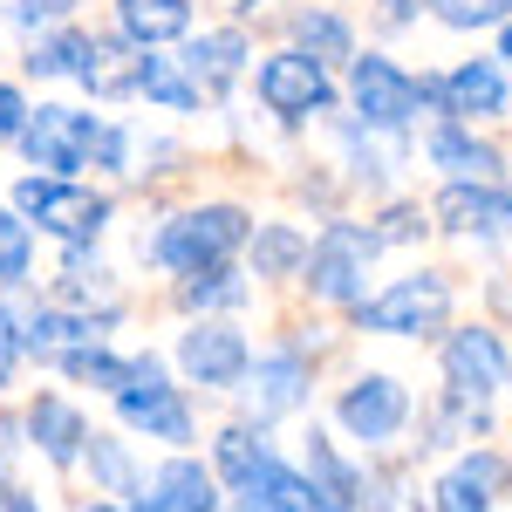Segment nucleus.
Masks as SVG:
<instances>
[{
    "instance_id": "nucleus-21",
    "label": "nucleus",
    "mask_w": 512,
    "mask_h": 512,
    "mask_svg": "<svg viewBox=\"0 0 512 512\" xmlns=\"http://www.w3.org/2000/svg\"><path fill=\"white\" fill-rule=\"evenodd\" d=\"M212 458H219V478H226L233 492L260 485V478L280 465L274 451H267V437L253 431V424H233V431H219V451H212Z\"/></svg>"
},
{
    "instance_id": "nucleus-15",
    "label": "nucleus",
    "mask_w": 512,
    "mask_h": 512,
    "mask_svg": "<svg viewBox=\"0 0 512 512\" xmlns=\"http://www.w3.org/2000/svg\"><path fill=\"white\" fill-rule=\"evenodd\" d=\"M431 164L451 171V185H499V171H506V158L478 137L472 123H444V130H431Z\"/></svg>"
},
{
    "instance_id": "nucleus-25",
    "label": "nucleus",
    "mask_w": 512,
    "mask_h": 512,
    "mask_svg": "<svg viewBox=\"0 0 512 512\" xmlns=\"http://www.w3.org/2000/svg\"><path fill=\"white\" fill-rule=\"evenodd\" d=\"M89 62H96V41L82 35V28H62V35L35 41V55H28L35 76H82Z\"/></svg>"
},
{
    "instance_id": "nucleus-31",
    "label": "nucleus",
    "mask_w": 512,
    "mask_h": 512,
    "mask_svg": "<svg viewBox=\"0 0 512 512\" xmlns=\"http://www.w3.org/2000/svg\"><path fill=\"white\" fill-rule=\"evenodd\" d=\"M28 260H35V239H28V226L0 205V280H28Z\"/></svg>"
},
{
    "instance_id": "nucleus-10",
    "label": "nucleus",
    "mask_w": 512,
    "mask_h": 512,
    "mask_svg": "<svg viewBox=\"0 0 512 512\" xmlns=\"http://www.w3.org/2000/svg\"><path fill=\"white\" fill-rule=\"evenodd\" d=\"M335 417H342V431H349L355 444H390V437L403 431V417H410V390H403L396 376H362V383L342 390Z\"/></svg>"
},
{
    "instance_id": "nucleus-17",
    "label": "nucleus",
    "mask_w": 512,
    "mask_h": 512,
    "mask_svg": "<svg viewBox=\"0 0 512 512\" xmlns=\"http://www.w3.org/2000/svg\"><path fill=\"white\" fill-rule=\"evenodd\" d=\"M506 110V69L499 62H458L444 76V117L472 123V117H499Z\"/></svg>"
},
{
    "instance_id": "nucleus-34",
    "label": "nucleus",
    "mask_w": 512,
    "mask_h": 512,
    "mask_svg": "<svg viewBox=\"0 0 512 512\" xmlns=\"http://www.w3.org/2000/svg\"><path fill=\"white\" fill-rule=\"evenodd\" d=\"M28 117H35V110L21 103V89H14V82H0V144H7V137L21 144V130H28Z\"/></svg>"
},
{
    "instance_id": "nucleus-1",
    "label": "nucleus",
    "mask_w": 512,
    "mask_h": 512,
    "mask_svg": "<svg viewBox=\"0 0 512 512\" xmlns=\"http://www.w3.org/2000/svg\"><path fill=\"white\" fill-rule=\"evenodd\" d=\"M239 239H246V212H239V205H192V212H178L144 253H151L158 267H171V274H205V267H226V260H233Z\"/></svg>"
},
{
    "instance_id": "nucleus-5",
    "label": "nucleus",
    "mask_w": 512,
    "mask_h": 512,
    "mask_svg": "<svg viewBox=\"0 0 512 512\" xmlns=\"http://www.w3.org/2000/svg\"><path fill=\"white\" fill-rule=\"evenodd\" d=\"M117 410L130 431H151L164 444H192V410H185V396L164 383L158 355H130V390L117 396Z\"/></svg>"
},
{
    "instance_id": "nucleus-12",
    "label": "nucleus",
    "mask_w": 512,
    "mask_h": 512,
    "mask_svg": "<svg viewBox=\"0 0 512 512\" xmlns=\"http://www.w3.org/2000/svg\"><path fill=\"white\" fill-rule=\"evenodd\" d=\"M246 383H253V390H246L253 424H274V417H287V410H301V396H308V383H315V369H308V355H301V349H274V355H260V369H253Z\"/></svg>"
},
{
    "instance_id": "nucleus-23",
    "label": "nucleus",
    "mask_w": 512,
    "mask_h": 512,
    "mask_svg": "<svg viewBox=\"0 0 512 512\" xmlns=\"http://www.w3.org/2000/svg\"><path fill=\"white\" fill-rule=\"evenodd\" d=\"M239 62H246V41H239V28L198 35V41H192V55H185V69H192L198 96H219V89L239 76Z\"/></svg>"
},
{
    "instance_id": "nucleus-26",
    "label": "nucleus",
    "mask_w": 512,
    "mask_h": 512,
    "mask_svg": "<svg viewBox=\"0 0 512 512\" xmlns=\"http://www.w3.org/2000/svg\"><path fill=\"white\" fill-rule=\"evenodd\" d=\"M294 35H301V55H315V62H349V21L342 14H328V7H315V14H301L294 21Z\"/></svg>"
},
{
    "instance_id": "nucleus-35",
    "label": "nucleus",
    "mask_w": 512,
    "mask_h": 512,
    "mask_svg": "<svg viewBox=\"0 0 512 512\" xmlns=\"http://www.w3.org/2000/svg\"><path fill=\"white\" fill-rule=\"evenodd\" d=\"M21 349H28V335H21V321L0 308V390L14 383V362H21Z\"/></svg>"
},
{
    "instance_id": "nucleus-7",
    "label": "nucleus",
    "mask_w": 512,
    "mask_h": 512,
    "mask_svg": "<svg viewBox=\"0 0 512 512\" xmlns=\"http://www.w3.org/2000/svg\"><path fill=\"white\" fill-rule=\"evenodd\" d=\"M444 315H451V287L437 274H410L383 287L376 301H355V321L376 335H424V328H444Z\"/></svg>"
},
{
    "instance_id": "nucleus-18",
    "label": "nucleus",
    "mask_w": 512,
    "mask_h": 512,
    "mask_svg": "<svg viewBox=\"0 0 512 512\" xmlns=\"http://www.w3.org/2000/svg\"><path fill=\"white\" fill-rule=\"evenodd\" d=\"M308 512H362V478L335 458V444L328 437H308Z\"/></svg>"
},
{
    "instance_id": "nucleus-32",
    "label": "nucleus",
    "mask_w": 512,
    "mask_h": 512,
    "mask_svg": "<svg viewBox=\"0 0 512 512\" xmlns=\"http://www.w3.org/2000/svg\"><path fill=\"white\" fill-rule=\"evenodd\" d=\"M512 0H431V14L444 28H492V21H506Z\"/></svg>"
},
{
    "instance_id": "nucleus-13",
    "label": "nucleus",
    "mask_w": 512,
    "mask_h": 512,
    "mask_svg": "<svg viewBox=\"0 0 512 512\" xmlns=\"http://www.w3.org/2000/svg\"><path fill=\"white\" fill-rule=\"evenodd\" d=\"M437 219H444L451 233L506 239L512 233V192L506 185H444V192H437Z\"/></svg>"
},
{
    "instance_id": "nucleus-37",
    "label": "nucleus",
    "mask_w": 512,
    "mask_h": 512,
    "mask_svg": "<svg viewBox=\"0 0 512 512\" xmlns=\"http://www.w3.org/2000/svg\"><path fill=\"white\" fill-rule=\"evenodd\" d=\"M0 512H41V506H35V492H21V485H7V492H0Z\"/></svg>"
},
{
    "instance_id": "nucleus-28",
    "label": "nucleus",
    "mask_w": 512,
    "mask_h": 512,
    "mask_svg": "<svg viewBox=\"0 0 512 512\" xmlns=\"http://www.w3.org/2000/svg\"><path fill=\"white\" fill-rule=\"evenodd\" d=\"M55 362H62L76 383H96V390H110V396L130 390V362H123V355H110L103 342H96V349H69V355H55Z\"/></svg>"
},
{
    "instance_id": "nucleus-11",
    "label": "nucleus",
    "mask_w": 512,
    "mask_h": 512,
    "mask_svg": "<svg viewBox=\"0 0 512 512\" xmlns=\"http://www.w3.org/2000/svg\"><path fill=\"white\" fill-rule=\"evenodd\" d=\"M444 376H451V396L465 403H485L492 390H506V349L492 328H458L444 335Z\"/></svg>"
},
{
    "instance_id": "nucleus-2",
    "label": "nucleus",
    "mask_w": 512,
    "mask_h": 512,
    "mask_svg": "<svg viewBox=\"0 0 512 512\" xmlns=\"http://www.w3.org/2000/svg\"><path fill=\"white\" fill-rule=\"evenodd\" d=\"M376 253H383L376 226H349V219H335V226H321L315 253H308V287H315L321 301L349 308L355 294H362V280H369V267H376Z\"/></svg>"
},
{
    "instance_id": "nucleus-40",
    "label": "nucleus",
    "mask_w": 512,
    "mask_h": 512,
    "mask_svg": "<svg viewBox=\"0 0 512 512\" xmlns=\"http://www.w3.org/2000/svg\"><path fill=\"white\" fill-rule=\"evenodd\" d=\"M0 492H7V485H0Z\"/></svg>"
},
{
    "instance_id": "nucleus-27",
    "label": "nucleus",
    "mask_w": 512,
    "mask_h": 512,
    "mask_svg": "<svg viewBox=\"0 0 512 512\" xmlns=\"http://www.w3.org/2000/svg\"><path fill=\"white\" fill-rule=\"evenodd\" d=\"M178 301H185L192 315H205V308H239V301H246V280H239L233 267H205V274H185Z\"/></svg>"
},
{
    "instance_id": "nucleus-22",
    "label": "nucleus",
    "mask_w": 512,
    "mask_h": 512,
    "mask_svg": "<svg viewBox=\"0 0 512 512\" xmlns=\"http://www.w3.org/2000/svg\"><path fill=\"white\" fill-rule=\"evenodd\" d=\"M144 69H151V48H103L96 41V62L82 69L89 96H144Z\"/></svg>"
},
{
    "instance_id": "nucleus-29",
    "label": "nucleus",
    "mask_w": 512,
    "mask_h": 512,
    "mask_svg": "<svg viewBox=\"0 0 512 512\" xmlns=\"http://www.w3.org/2000/svg\"><path fill=\"white\" fill-rule=\"evenodd\" d=\"M144 96H151V103H171V110H198V82L178 76V62H158V55H151V69H144Z\"/></svg>"
},
{
    "instance_id": "nucleus-20",
    "label": "nucleus",
    "mask_w": 512,
    "mask_h": 512,
    "mask_svg": "<svg viewBox=\"0 0 512 512\" xmlns=\"http://www.w3.org/2000/svg\"><path fill=\"white\" fill-rule=\"evenodd\" d=\"M117 28L130 35V48H158L192 28V7L185 0H117Z\"/></svg>"
},
{
    "instance_id": "nucleus-30",
    "label": "nucleus",
    "mask_w": 512,
    "mask_h": 512,
    "mask_svg": "<svg viewBox=\"0 0 512 512\" xmlns=\"http://www.w3.org/2000/svg\"><path fill=\"white\" fill-rule=\"evenodd\" d=\"M82 458H89V472L103 478L110 492H130V485H137V465H130V451H123L117 437H89V451H82Z\"/></svg>"
},
{
    "instance_id": "nucleus-4",
    "label": "nucleus",
    "mask_w": 512,
    "mask_h": 512,
    "mask_svg": "<svg viewBox=\"0 0 512 512\" xmlns=\"http://www.w3.org/2000/svg\"><path fill=\"white\" fill-rule=\"evenodd\" d=\"M349 96H355L362 130H403V123L424 110V82L403 76L390 55H362V62H349Z\"/></svg>"
},
{
    "instance_id": "nucleus-16",
    "label": "nucleus",
    "mask_w": 512,
    "mask_h": 512,
    "mask_svg": "<svg viewBox=\"0 0 512 512\" xmlns=\"http://www.w3.org/2000/svg\"><path fill=\"white\" fill-rule=\"evenodd\" d=\"M28 431H35V451L48 465H76L89 451V424H82V410L69 396H35L28 403Z\"/></svg>"
},
{
    "instance_id": "nucleus-24",
    "label": "nucleus",
    "mask_w": 512,
    "mask_h": 512,
    "mask_svg": "<svg viewBox=\"0 0 512 512\" xmlns=\"http://www.w3.org/2000/svg\"><path fill=\"white\" fill-rule=\"evenodd\" d=\"M308 253H315V246L294 233V226H260V233H253V274L260 280H287V274L308 267Z\"/></svg>"
},
{
    "instance_id": "nucleus-3",
    "label": "nucleus",
    "mask_w": 512,
    "mask_h": 512,
    "mask_svg": "<svg viewBox=\"0 0 512 512\" xmlns=\"http://www.w3.org/2000/svg\"><path fill=\"white\" fill-rule=\"evenodd\" d=\"M14 205L35 219L41 233L69 239V246L96 239V233H103V219H110V198L82 192V185H69V178H21V185H14Z\"/></svg>"
},
{
    "instance_id": "nucleus-8",
    "label": "nucleus",
    "mask_w": 512,
    "mask_h": 512,
    "mask_svg": "<svg viewBox=\"0 0 512 512\" xmlns=\"http://www.w3.org/2000/svg\"><path fill=\"white\" fill-rule=\"evenodd\" d=\"M328 69H321L315 55H301V48H280V55H267L260 62V103L274 110L280 123H301L315 117V110H328Z\"/></svg>"
},
{
    "instance_id": "nucleus-14",
    "label": "nucleus",
    "mask_w": 512,
    "mask_h": 512,
    "mask_svg": "<svg viewBox=\"0 0 512 512\" xmlns=\"http://www.w3.org/2000/svg\"><path fill=\"white\" fill-rule=\"evenodd\" d=\"M137 512H219V478L205 465H192V458H171V465L151 472Z\"/></svg>"
},
{
    "instance_id": "nucleus-9",
    "label": "nucleus",
    "mask_w": 512,
    "mask_h": 512,
    "mask_svg": "<svg viewBox=\"0 0 512 512\" xmlns=\"http://www.w3.org/2000/svg\"><path fill=\"white\" fill-rule=\"evenodd\" d=\"M178 362H185V376L205 383V390H233V383L253 376L246 335H239L233 321H192V328H185V342H178Z\"/></svg>"
},
{
    "instance_id": "nucleus-6",
    "label": "nucleus",
    "mask_w": 512,
    "mask_h": 512,
    "mask_svg": "<svg viewBox=\"0 0 512 512\" xmlns=\"http://www.w3.org/2000/svg\"><path fill=\"white\" fill-rule=\"evenodd\" d=\"M96 137H103V123H96V117L62 110V103H41L35 117H28V130H21V151H28L35 171L69 178V171H82V158H96Z\"/></svg>"
},
{
    "instance_id": "nucleus-36",
    "label": "nucleus",
    "mask_w": 512,
    "mask_h": 512,
    "mask_svg": "<svg viewBox=\"0 0 512 512\" xmlns=\"http://www.w3.org/2000/svg\"><path fill=\"white\" fill-rule=\"evenodd\" d=\"M76 0H7V21H21V28H35V21H62Z\"/></svg>"
},
{
    "instance_id": "nucleus-38",
    "label": "nucleus",
    "mask_w": 512,
    "mask_h": 512,
    "mask_svg": "<svg viewBox=\"0 0 512 512\" xmlns=\"http://www.w3.org/2000/svg\"><path fill=\"white\" fill-rule=\"evenodd\" d=\"M499 62L512 69V21H506V35H499Z\"/></svg>"
},
{
    "instance_id": "nucleus-39",
    "label": "nucleus",
    "mask_w": 512,
    "mask_h": 512,
    "mask_svg": "<svg viewBox=\"0 0 512 512\" xmlns=\"http://www.w3.org/2000/svg\"><path fill=\"white\" fill-rule=\"evenodd\" d=\"M82 512H123V506H103V499H96V506H82Z\"/></svg>"
},
{
    "instance_id": "nucleus-33",
    "label": "nucleus",
    "mask_w": 512,
    "mask_h": 512,
    "mask_svg": "<svg viewBox=\"0 0 512 512\" xmlns=\"http://www.w3.org/2000/svg\"><path fill=\"white\" fill-rule=\"evenodd\" d=\"M424 233V205H390L383 219H376V239L390 246V239H417Z\"/></svg>"
},
{
    "instance_id": "nucleus-19",
    "label": "nucleus",
    "mask_w": 512,
    "mask_h": 512,
    "mask_svg": "<svg viewBox=\"0 0 512 512\" xmlns=\"http://www.w3.org/2000/svg\"><path fill=\"white\" fill-rule=\"evenodd\" d=\"M492 478H499V458H492V451H472V458H458L451 472L437 478L431 512H492Z\"/></svg>"
}]
</instances>
